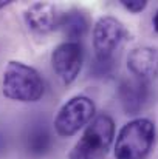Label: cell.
I'll list each match as a JSON object with an SVG mask.
<instances>
[{
  "mask_svg": "<svg viewBox=\"0 0 158 159\" xmlns=\"http://www.w3.org/2000/svg\"><path fill=\"white\" fill-rule=\"evenodd\" d=\"M23 17L30 30L41 34H47L59 26L62 14H59L57 8L53 3L36 2L25 9Z\"/></svg>",
  "mask_w": 158,
  "mask_h": 159,
  "instance_id": "cell-8",
  "label": "cell"
},
{
  "mask_svg": "<svg viewBox=\"0 0 158 159\" xmlns=\"http://www.w3.org/2000/svg\"><path fill=\"white\" fill-rule=\"evenodd\" d=\"M84 51L79 42H64L57 45L51 53V65L56 76L62 84H73L82 68Z\"/></svg>",
  "mask_w": 158,
  "mask_h": 159,
  "instance_id": "cell-6",
  "label": "cell"
},
{
  "mask_svg": "<svg viewBox=\"0 0 158 159\" xmlns=\"http://www.w3.org/2000/svg\"><path fill=\"white\" fill-rule=\"evenodd\" d=\"M130 37L126 26L112 16L99 17L93 26V50L98 62L112 63L115 51Z\"/></svg>",
  "mask_w": 158,
  "mask_h": 159,
  "instance_id": "cell-5",
  "label": "cell"
},
{
  "mask_svg": "<svg viewBox=\"0 0 158 159\" xmlns=\"http://www.w3.org/2000/svg\"><path fill=\"white\" fill-rule=\"evenodd\" d=\"M115 122L108 114L96 116L71 148L68 159H104L113 144Z\"/></svg>",
  "mask_w": 158,
  "mask_h": 159,
  "instance_id": "cell-3",
  "label": "cell"
},
{
  "mask_svg": "<svg viewBox=\"0 0 158 159\" xmlns=\"http://www.w3.org/2000/svg\"><path fill=\"white\" fill-rule=\"evenodd\" d=\"M127 68L143 80H149L158 74V50L151 47H138L127 56Z\"/></svg>",
  "mask_w": 158,
  "mask_h": 159,
  "instance_id": "cell-9",
  "label": "cell"
},
{
  "mask_svg": "<svg viewBox=\"0 0 158 159\" xmlns=\"http://www.w3.org/2000/svg\"><path fill=\"white\" fill-rule=\"evenodd\" d=\"M152 22H154V28H155V31L158 33V11L155 12V16H154V19H152Z\"/></svg>",
  "mask_w": 158,
  "mask_h": 159,
  "instance_id": "cell-13",
  "label": "cell"
},
{
  "mask_svg": "<svg viewBox=\"0 0 158 159\" xmlns=\"http://www.w3.org/2000/svg\"><path fill=\"white\" fill-rule=\"evenodd\" d=\"M53 139L51 134L48 131V128L45 125H34L30 128L26 138H25V147H26V152L37 158V156H44L45 153H48V150L51 148Z\"/></svg>",
  "mask_w": 158,
  "mask_h": 159,
  "instance_id": "cell-10",
  "label": "cell"
},
{
  "mask_svg": "<svg viewBox=\"0 0 158 159\" xmlns=\"http://www.w3.org/2000/svg\"><path fill=\"white\" fill-rule=\"evenodd\" d=\"M3 94L16 102H37L45 91L42 76L30 65L11 60L2 77Z\"/></svg>",
  "mask_w": 158,
  "mask_h": 159,
  "instance_id": "cell-1",
  "label": "cell"
},
{
  "mask_svg": "<svg viewBox=\"0 0 158 159\" xmlns=\"http://www.w3.org/2000/svg\"><path fill=\"white\" fill-rule=\"evenodd\" d=\"M96 113L95 102L87 96H74L67 101L54 119V130L60 138H70L84 128Z\"/></svg>",
  "mask_w": 158,
  "mask_h": 159,
  "instance_id": "cell-4",
  "label": "cell"
},
{
  "mask_svg": "<svg viewBox=\"0 0 158 159\" xmlns=\"http://www.w3.org/2000/svg\"><path fill=\"white\" fill-rule=\"evenodd\" d=\"M59 26L64 30V34L70 39V42L81 40L89 30L87 19L84 17L82 12H79L76 9H71V11L62 14Z\"/></svg>",
  "mask_w": 158,
  "mask_h": 159,
  "instance_id": "cell-11",
  "label": "cell"
},
{
  "mask_svg": "<svg viewBox=\"0 0 158 159\" xmlns=\"http://www.w3.org/2000/svg\"><path fill=\"white\" fill-rule=\"evenodd\" d=\"M8 5H9V2H6V0H0V9L5 8V6H8Z\"/></svg>",
  "mask_w": 158,
  "mask_h": 159,
  "instance_id": "cell-14",
  "label": "cell"
},
{
  "mask_svg": "<svg viewBox=\"0 0 158 159\" xmlns=\"http://www.w3.org/2000/svg\"><path fill=\"white\" fill-rule=\"evenodd\" d=\"M155 144V124L146 117L127 122L118 133L115 159H147Z\"/></svg>",
  "mask_w": 158,
  "mask_h": 159,
  "instance_id": "cell-2",
  "label": "cell"
},
{
  "mask_svg": "<svg viewBox=\"0 0 158 159\" xmlns=\"http://www.w3.org/2000/svg\"><path fill=\"white\" fill-rule=\"evenodd\" d=\"M149 96H151V90H149L147 80H143L133 76L130 79H124L119 84L118 99L126 114H130V116L138 114L146 107Z\"/></svg>",
  "mask_w": 158,
  "mask_h": 159,
  "instance_id": "cell-7",
  "label": "cell"
},
{
  "mask_svg": "<svg viewBox=\"0 0 158 159\" xmlns=\"http://www.w3.org/2000/svg\"><path fill=\"white\" fill-rule=\"evenodd\" d=\"M121 5H122L127 11L136 14V12H141V11L147 6V2H146V0H121Z\"/></svg>",
  "mask_w": 158,
  "mask_h": 159,
  "instance_id": "cell-12",
  "label": "cell"
}]
</instances>
